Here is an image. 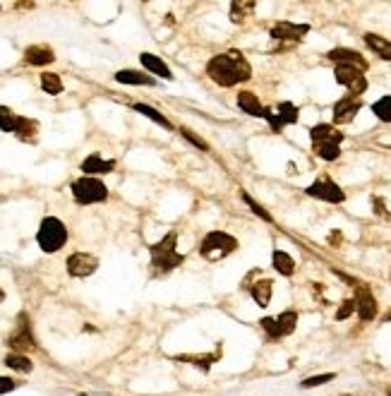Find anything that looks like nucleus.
<instances>
[{
    "instance_id": "ddd939ff",
    "label": "nucleus",
    "mask_w": 391,
    "mask_h": 396,
    "mask_svg": "<svg viewBox=\"0 0 391 396\" xmlns=\"http://www.w3.org/2000/svg\"><path fill=\"white\" fill-rule=\"evenodd\" d=\"M307 32H310V24L278 22L271 27V38H276V41H300Z\"/></svg>"
},
{
    "instance_id": "e433bc0d",
    "label": "nucleus",
    "mask_w": 391,
    "mask_h": 396,
    "mask_svg": "<svg viewBox=\"0 0 391 396\" xmlns=\"http://www.w3.org/2000/svg\"><path fill=\"white\" fill-rule=\"evenodd\" d=\"M180 135H183V137H185V140H188V142H192L194 146H199V149H202V151H207V149H209V144H207V142H204L202 137H197V135H194L192 130H188V128H180Z\"/></svg>"
},
{
    "instance_id": "4468645a",
    "label": "nucleus",
    "mask_w": 391,
    "mask_h": 396,
    "mask_svg": "<svg viewBox=\"0 0 391 396\" xmlns=\"http://www.w3.org/2000/svg\"><path fill=\"white\" fill-rule=\"evenodd\" d=\"M326 58L334 60L336 65H350V67H358V70H363V72L368 70V60H365L358 51H353V48H334V51L326 53Z\"/></svg>"
},
{
    "instance_id": "7ed1b4c3",
    "label": "nucleus",
    "mask_w": 391,
    "mask_h": 396,
    "mask_svg": "<svg viewBox=\"0 0 391 396\" xmlns=\"http://www.w3.org/2000/svg\"><path fill=\"white\" fill-rule=\"evenodd\" d=\"M238 250V241L226 231H212L204 236L202 245H199V255L209 262H219L223 257L233 255Z\"/></svg>"
},
{
    "instance_id": "2eb2a0df",
    "label": "nucleus",
    "mask_w": 391,
    "mask_h": 396,
    "mask_svg": "<svg viewBox=\"0 0 391 396\" xmlns=\"http://www.w3.org/2000/svg\"><path fill=\"white\" fill-rule=\"evenodd\" d=\"M310 140H312V146L315 144H336L341 146L344 142V132H339L334 125H326V123H320L310 130Z\"/></svg>"
},
{
    "instance_id": "c85d7f7f",
    "label": "nucleus",
    "mask_w": 391,
    "mask_h": 396,
    "mask_svg": "<svg viewBox=\"0 0 391 396\" xmlns=\"http://www.w3.org/2000/svg\"><path fill=\"white\" fill-rule=\"evenodd\" d=\"M41 89L46 91V94H51V96H58L63 91L60 75H56V72H43V75H41Z\"/></svg>"
},
{
    "instance_id": "a878e982",
    "label": "nucleus",
    "mask_w": 391,
    "mask_h": 396,
    "mask_svg": "<svg viewBox=\"0 0 391 396\" xmlns=\"http://www.w3.org/2000/svg\"><path fill=\"white\" fill-rule=\"evenodd\" d=\"M276 324H278V334L283 336H291L295 331V324H298V312L295 310H286L276 317Z\"/></svg>"
},
{
    "instance_id": "39448f33",
    "label": "nucleus",
    "mask_w": 391,
    "mask_h": 396,
    "mask_svg": "<svg viewBox=\"0 0 391 396\" xmlns=\"http://www.w3.org/2000/svg\"><path fill=\"white\" fill-rule=\"evenodd\" d=\"M72 197H75L77 204H99L109 199V188L99 178L82 175L72 183Z\"/></svg>"
},
{
    "instance_id": "20e7f679",
    "label": "nucleus",
    "mask_w": 391,
    "mask_h": 396,
    "mask_svg": "<svg viewBox=\"0 0 391 396\" xmlns=\"http://www.w3.org/2000/svg\"><path fill=\"white\" fill-rule=\"evenodd\" d=\"M36 243L43 252H58L63 245L67 243V228L60 219L56 217H46L38 226V233H36Z\"/></svg>"
},
{
    "instance_id": "393cba45",
    "label": "nucleus",
    "mask_w": 391,
    "mask_h": 396,
    "mask_svg": "<svg viewBox=\"0 0 391 396\" xmlns=\"http://www.w3.org/2000/svg\"><path fill=\"white\" fill-rule=\"evenodd\" d=\"M132 109L137 111V113H142L144 118H149V120H154L156 125H161V128H166V130H173V125H170V120L166 118L164 113H159L156 109H151V106H146V104H135Z\"/></svg>"
},
{
    "instance_id": "58836bf2",
    "label": "nucleus",
    "mask_w": 391,
    "mask_h": 396,
    "mask_svg": "<svg viewBox=\"0 0 391 396\" xmlns=\"http://www.w3.org/2000/svg\"><path fill=\"white\" fill-rule=\"evenodd\" d=\"M14 389H17V380H12V377H0V396L14 392Z\"/></svg>"
},
{
    "instance_id": "f3484780",
    "label": "nucleus",
    "mask_w": 391,
    "mask_h": 396,
    "mask_svg": "<svg viewBox=\"0 0 391 396\" xmlns=\"http://www.w3.org/2000/svg\"><path fill=\"white\" fill-rule=\"evenodd\" d=\"M56 60V53H53L51 46H29L24 51V63L27 65H36V67H43V65H51Z\"/></svg>"
},
{
    "instance_id": "c756f323",
    "label": "nucleus",
    "mask_w": 391,
    "mask_h": 396,
    "mask_svg": "<svg viewBox=\"0 0 391 396\" xmlns=\"http://www.w3.org/2000/svg\"><path fill=\"white\" fill-rule=\"evenodd\" d=\"M17 120H19V116L14 113L12 109L0 106V130H3V132H14V128H17Z\"/></svg>"
},
{
    "instance_id": "f03ea898",
    "label": "nucleus",
    "mask_w": 391,
    "mask_h": 396,
    "mask_svg": "<svg viewBox=\"0 0 391 396\" xmlns=\"http://www.w3.org/2000/svg\"><path fill=\"white\" fill-rule=\"evenodd\" d=\"M149 257L154 274H170L173 269H178L185 262V255L178 250V233L170 231L159 243H154L149 248Z\"/></svg>"
},
{
    "instance_id": "f257e3e1",
    "label": "nucleus",
    "mask_w": 391,
    "mask_h": 396,
    "mask_svg": "<svg viewBox=\"0 0 391 396\" xmlns=\"http://www.w3.org/2000/svg\"><path fill=\"white\" fill-rule=\"evenodd\" d=\"M207 75L219 87H236L252 77V65L241 51L231 48L226 53H219L207 63Z\"/></svg>"
},
{
    "instance_id": "aec40b11",
    "label": "nucleus",
    "mask_w": 391,
    "mask_h": 396,
    "mask_svg": "<svg viewBox=\"0 0 391 396\" xmlns=\"http://www.w3.org/2000/svg\"><path fill=\"white\" fill-rule=\"evenodd\" d=\"M115 82L120 85H137V87H154L156 80L139 70H118L115 72Z\"/></svg>"
},
{
    "instance_id": "a19ab883",
    "label": "nucleus",
    "mask_w": 391,
    "mask_h": 396,
    "mask_svg": "<svg viewBox=\"0 0 391 396\" xmlns=\"http://www.w3.org/2000/svg\"><path fill=\"white\" fill-rule=\"evenodd\" d=\"M329 241H331V243H341V233H339V231H334V233H331Z\"/></svg>"
},
{
    "instance_id": "79ce46f5",
    "label": "nucleus",
    "mask_w": 391,
    "mask_h": 396,
    "mask_svg": "<svg viewBox=\"0 0 391 396\" xmlns=\"http://www.w3.org/2000/svg\"><path fill=\"white\" fill-rule=\"evenodd\" d=\"M3 300H5V293H3V291H0V302H3Z\"/></svg>"
},
{
    "instance_id": "ea45409f",
    "label": "nucleus",
    "mask_w": 391,
    "mask_h": 396,
    "mask_svg": "<svg viewBox=\"0 0 391 396\" xmlns=\"http://www.w3.org/2000/svg\"><path fill=\"white\" fill-rule=\"evenodd\" d=\"M372 207H375V214H379V217H389V212H387V207H384V202L379 197H375L372 199Z\"/></svg>"
},
{
    "instance_id": "b1692460",
    "label": "nucleus",
    "mask_w": 391,
    "mask_h": 396,
    "mask_svg": "<svg viewBox=\"0 0 391 396\" xmlns=\"http://www.w3.org/2000/svg\"><path fill=\"white\" fill-rule=\"evenodd\" d=\"M271 264L281 276H293V274H295V262H293V257L283 250H273Z\"/></svg>"
},
{
    "instance_id": "a211bd4d",
    "label": "nucleus",
    "mask_w": 391,
    "mask_h": 396,
    "mask_svg": "<svg viewBox=\"0 0 391 396\" xmlns=\"http://www.w3.org/2000/svg\"><path fill=\"white\" fill-rule=\"evenodd\" d=\"M12 135L17 137L19 142H27V144H34V142L38 140V120H34V118H24V116H19L17 128H14Z\"/></svg>"
},
{
    "instance_id": "9b49d317",
    "label": "nucleus",
    "mask_w": 391,
    "mask_h": 396,
    "mask_svg": "<svg viewBox=\"0 0 391 396\" xmlns=\"http://www.w3.org/2000/svg\"><path fill=\"white\" fill-rule=\"evenodd\" d=\"M358 296H355V312L363 322H372L377 317V300H375L372 291L363 283H358Z\"/></svg>"
},
{
    "instance_id": "cd10ccee",
    "label": "nucleus",
    "mask_w": 391,
    "mask_h": 396,
    "mask_svg": "<svg viewBox=\"0 0 391 396\" xmlns=\"http://www.w3.org/2000/svg\"><path fill=\"white\" fill-rule=\"evenodd\" d=\"M219 351L216 353H212V355H178V358L175 360H183V363H192L194 368H199V370H204V373H207L209 368H212V363H216L219 360Z\"/></svg>"
},
{
    "instance_id": "c9c22d12",
    "label": "nucleus",
    "mask_w": 391,
    "mask_h": 396,
    "mask_svg": "<svg viewBox=\"0 0 391 396\" xmlns=\"http://www.w3.org/2000/svg\"><path fill=\"white\" fill-rule=\"evenodd\" d=\"M262 329L267 331V336L269 339H281V334H278V324H276V320L273 317H262Z\"/></svg>"
},
{
    "instance_id": "6e6552de",
    "label": "nucleus",
    "mask_w": 391,
    "mask_h": 396,
    "mask_svg": "<svg viewBox=\"0 0 391 396\" xmlns=\"http://www.w3.org/2000/svg\"><path fill=\"white\" fill-rule=\"evenodd\" d=\"M310 197L322 199V202H329V204H341L346 199V192L334 183L331 178H320L305 190Z\"/></svg>"
},
{
    "instance_id": "4be33fe9",
    "label": "nucleus",
    "mask_w": 391,
    "mask_h": 396,
    "mask_svg": "<svg viewBox=\"0 0 391 396\" xmlns=\"http://www.w3.org/2000/svg\"><path fill=\"white\" fill-rule=\"evenodd\" d=\"M271 286H273V283L269 281V278H260V281H255V283L250 286L252 300H255L260 307H267L269 300H271Z\"/></svg>"
},
{
    "instance_id": "2f4dec72",
    "label": "nucleus",
    "mask_w": 391,
    "mask_h": 396,
    "mask_svg": "<svg viewBox=\"0 0 391 396\" xmlns=\"http://www.w3.org/2000/svg\"><path fill=\"white\" fill-rule=\"evenodd\" d=\"M250 10H255V3H241V0H238V3H231V22L241 24L243 19L247 17Z\"/></svg>"
},
{
    "instance_id": "473e14b6",
    "label": "nucleus",
    "mask_w": 391,
    "mask_h": 396,
    "mask_svg": "<svg viewBox=\"0 0 391 396\" xmlns=\"http://www.w3.org/2000/svg\"><path fill=\"white\" fill-rule=\"evenodd\" d=\"M241 197L245 199V202H247V207L252 209V214H255V217H260L262 221H267V223H271V221H273V219H271V214H269L267 209H264L260 202H255V199H252L250 195L245 192V190H241Z\"/></svg>"
},
{
    "instance_id": "6ab92c4d",
    "label": "nucleus",
    "mask_w": 391,
    "mask_h": 396,
    "mask_svg": "<svg viewBox=\"0 0 391 396\" xmlns=\"http://www.w3.org/2000/svg\"><path fill=\"white\" fill-rule=\"evenodd\" d=\"M139 60H142V65H144V70L149 72V75H159V77H164V80H173L170 67L166 65L159 56H154V53H142Z\"/></svg>"
},
{
    "instance_id": "9d476101",
    "label": "nucleus",
    "mask_w": 391,
    "mask_h": 396,
    "mask_svg": "<svg viewBox=\"0 0 391 396\" xmlns=\"http://www.w3.org/2000/svg\"><path fill=\"white\" fill-rule=\"evenodd\" d=\"M99 269V260L89 252H75L67 257V274L75 278H87Z\"/></svg>"
},
{
    "instance_id": "1a4fd4ad",
    "label": "nucleus",
    "mask_w": 391,
    "mask_h": 396,
    "mask_svg": "<svg viewBox=\"0 0 391 396\" xmlns=\"http://www.w3.org/2000/svg\"><path fill=\"white\" fill-rule=\"evenodd\" d=\"M262 118L269 120V125H271V132H281L286 125H295L298 123V109L291 104V101H283V104H278L276 113H271L269 109H264Z\"/></svg>"
},
{
    "instance_id": "72a5a7b5",
    "label": "nucleus",
    "mask_w": 391,
    "mask_h": 396,
    "mask_svg": "<svg viewBox=\"0 0 391 396\" xmlns=\"http://www.w3.org/2000/svg\"><path fill=\"white\" fill-rule=\"evenodd\" d=\"M312 149H315V154L324 161H336L341 156V146H336V144H315Z\"/></svg>"
},
{
    "instance_id": "0eeeda50",
    "label": "nucleus",
    "mask_w": 391,
    "mask_h": 396,
    "mask_svg": "<svg viewBox=\"0 0 391 396\" xmlns=\"http://www.w3.org/2000/svg\"><path fill=\"white\" fill-rule=\"evenodd\" d=\"M334 77L339 85H344L346 89L350 91V96H360V94H365V89H368V80H365L363 70H358V67L336 65Z\"/></svg>"
},
{
    "instance_id": "bb28decb",
    "label": "nucleus",
    "mask_w": 391,
    "mask_h": 396,
    "mask_svg": "<svg viewBox=\"0 0 391 396\" xmlns=\"http://www.w3.org/2000/svg\"><path fill=\"white\" fill-rule=\"evenodd\" d=\"M5 365H8L10 370H17V373H24V375L34 370V363L24 353H8L5 355Z\"/></svg>"
},
{
    "instance_id": "4c0bfd02",
    "label": "nucleus",
    "mask_w": 391,
    "mask_h": 396,
    "mask_svg": "<svg viewBox=\"0 0 391 396\" xmlns=\"http://www.w3.org/2000/svg\"><path fill=\"white\" fill-rule=\"evenodd\" d=\"M355 312V298H348V300L341 302L339 312H336V320H346V317H350Z\"/></svg>"
},
{
    "instance_id": "412c9836",
    "label": "nucleus",
    "mask_w": 391,
    "mask_h": 396,
    "mask_svg": "<svg viewBox=\"0 0 391 396\" xmlns=\"http://www.w3.org/2000/svg\"><path fill=\"white\" fill-rule=\"evenodd\" d=\"M238 106H241L243 113L252 116V118H262L264 113V106L260 104L257 94H252V91H241V94H238Z\"/></svg>"
},
{
    "instance_id": "f8f14e48",
    "label": "nucleus",
    "mask_w": 391,
    "mask_h": 396,
    "mask_svg": "<svg viewBox=\"0 0 391 396\" xmlns=\"http://www.w3.org/2000/svg\"><path fill=\"white\" fill-rule=\"evenodd\" d=\"M360 109H363L360 96H350V94L344 96V99L334 106V123L336 125H348L350 120L360 113Z\"/></svg>"
},
{
    "instance_id": "7c9ffc66",
    "label": "nucleus",
    "mask_w": 391,
    "mask_h": 396,
    "mask_svg": "<svg viewBox=\"0 0 391 396\" xmlns=\"http://www.w3.org/2000/svg\"><path fill=\"white\" fill-rule=\"evenodd\" d=\"M372 113L384 123H391V96H382L379 101L372 104Z\"/></svg>"
},
{
    "instance_id": "f704fd0d",
    "label": "nucleus",
    "mask_w": 391,
    "mask_h": 396,
    "mask_svg": "<svg viewBox=\"0 0 391 396\" xmlns=\"http://www.w3.org/2000/svg\"><path fill=\"white\" fill-rule=\"evenodd\" d=\"M336 375L334 373H324V375H315V377H307V380H302L300 382V387L302 389H315V387H322V384H326V382H331Z\"/></svg>"
},
{
    "instance_id": "37998d69",
    "label": "nucleus",
    "mask_w": 391,
    "mask_h": 396,
    "mask_svg": "<svg viewBox=\"0 0 391 396\" xmlns=\"http://www.w3.org/2000/svg\"><path fill=\"white\" fill-rule=\"evenodd\" d=\"M389 396H391V389H389Z\"/></svg>"
},
{
    "instance_id": "423d86ee",
    "label": "nucleus",
    "mask_w": 391,
    "mask_h": 396,
    "mask_svg": "<svg viewBox=\"0 0 391 396\" xmlns=\"http://www.w3.org/2000/svg\"><path fill=\"white\" fill-rule=\"evenodd\" d=\"M5 344L12 349V353H24V355H27L29 351L36 349V339H34V334H32V324H29L27 312H19L17 315V327H14V331L8 336Z\"/></svg>"
},
{
    "instance_id": "5701e85b",
    "label": "nucleus",
    "mask_w": 391,
    "mask_h": 396,
    "mask_svg": "<svg viewBox=\"0 0 391 396\" xmlns=\"http://www.w3.org/2000/svg\"><path fill=\"white\" fill-rule=\"evenodd\" d=\"M365 43L377 53L382 60H391V41L379 34H365Z\"/></svg>"
},
{
    "instance_id": "dca6fc26",
    "label": "nucleus",
    "mask_w": 391,
    "mask_h": 396,
    "mask_svg": "<svg viewBox=\"0 0 391 396\" xmlns=\"http://www.w3.org/2000/svg\"><path fill=\"white\" fill-rule=\"evenodd\" d=\"M113 168H115V161L113 159H101L99 154H91L82 161V170H85V175H91V178H94V175L111 173Z\"/></svg>"
}]
</instances>
